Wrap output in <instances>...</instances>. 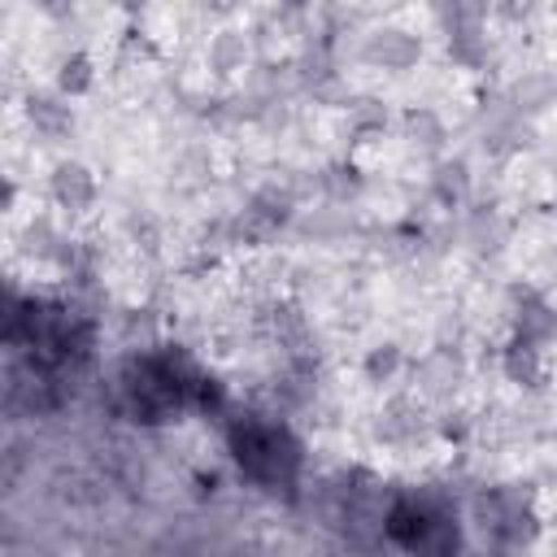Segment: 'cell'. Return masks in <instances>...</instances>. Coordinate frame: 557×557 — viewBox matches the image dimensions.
Here are the masks:
<instances>
[{
    "mask_svg": "<svg viewBox=\"0 0 557 557\" xmlns=\"http://www.w3.org/2000/svg\"><path fill=\"white\" fill-rule=\"evenodd\" d=\"M22 248H26L30 257H39V261H52V265H57V257H61V248H65V235H61L48 218H35V222L22 231Z\"/></svg>",
    "mask_w": 557,
    "mask_h": 557,
    "instance_id": "ffe728a7",
    "label": "cell"
},
{
    "mask_svg": "<svg viewBox=\"0 0 557 557\" xmlns=\"http://www.w3.org/2000/svg\"><path fill=\"white\" fill-rule=\"evenodd\" d=\"M318 187H322V196H326L331 205H352V200L361 196L366 178H361V170H357L352 161H331V165L318 174Z\"/></svg>",
    "mask_w": 557,
    "mask_h": 557,
    "instance_id": "9a60e30c",
    "label": "cell"
},
{
    "mask_svg": "<svg viewBox=\"0 0 557 557\" xmlns=\"http://www.w3.org/2000/svg\"><path fill=\"white\" fill-rule=\"evenodd\" d=\"M305 4H309V0H283V9H287V13H300Z\"/></svg>",
    "mask_w": 557,
    "mask_h": 557,
    "instance_id": "f546056e",
    "label": "cell"
},
{
    "mask_svg": "<svg viewBox=\"0 0 557 557\" xmlns=\"http://www.w3.org/2000/svg\"><path fill=\"white\" fill-rule=\"evenodd\" d=\"M248 57H252V39H248L244 30H235V26L218 30V35L209 39V52H205V61H209V70H213L218 78L239 74V70L248 65Z\"/></svg>",
    "mask_w": 557,
    "mask_h": 557,
    "instance_id": "30bf717a",
    "label": "cell"
},
{
    "mask_svg": "<svg viewBox=\"0 0 557 557\" xmlns=\"http://www.w3.org/2000/svg\"><path fill=\"white\" fill-rule=\"evenodd\" d=\"M492 9H496L505 22H522V17H531L535 0H492Z\"/></svg>",
    "mask_w": 557,
    "mask_h": 557,
    "instance_id": "603a6c76",
    "label": "cell"
},
{
    "mask_svg": "<svg viewBox=\"0 0 557 557\" xmlns=\"http://www.w3.org/2000/svg\"><path fill=\"white\" fill-rule=\"evenodd\" d=\"M500 374L513 383V387H527V392H540L548 383V366H544V348L540 344H527V339H509L500 348Z\"/></svg>",
    "mask_w": 557,
    "mask_h": 557,
    "instance_id": "52a82bcc",
    "label": "cell"
},
{
    "mask_svg": "<svg viewBox=\"0 0 557 557\" xmlns=\"http://www.w3.org/2000/svg\"><path fill=\"white\" fill-rule=\"evenodd\" d=\"M413 383H418L422 396H448V392H457V383H461V357H457V348H444L440 344L431 357H422L418 370H413Z\"/></svg>",
    "mask_w": 557,
    "mask_h": 557,
    "instance_id": "9c48e42d",
    "label": "cell"
},
{
    "mask_svg": "<svg viewBox=\"0 0 557 557\" xmlns=\"http://www.w3.org/2000/svg\"><path fill=\"white\" fill-rule=\"evenodd\" d=\"M113 4H117L122 13H131V17H139V13H144V9L152 4V0H113Z\"/></svg>",
    "mask_w": 557,
    "mask_h": 557,
    "instance_id": "4316f807",
    "label": "cell"
},
{
    "mask_svg": "<svg viewBox=\"0 0 557 557\" xmlns=\"http://www.w3.org/2000/svg\"><path fill=\"white\" fill-rule=\"evenodd\" d=\"M448 35V57L466 70H479L487 61V35H483V22H461V26H444Z\"/></svg>",
    "mask_w": 557,
    "mask_h": 557,
    "instance_id": "5bb4252c",
    "label": "cell"
},
{
    "mask_svg": "<svg viewBox=\"0 0 557 557\" xmlns=\"http://www.w3.org/2000/svg\"><path fill=\"white\" fill-rule=\"evenodd\" d=\"M505 96H509V104H513L518 117H540V113H548V109L557 104V74H548V70H527V74H518V78L505 87Z\"/></svg>",
    "mask_w": 557,
    "mask_h": 557,
    "instance_id": "ba28073f",
    "label": "cell"
},
{
    "mask_svg": "<svg viewBox=\"0 0 557 557\" xmlns=\"http://www.w3.org/2000/svg\"><path fill=\"white\" fill-rule=\"evenodd\" d=\"M431 196L444 209H461L470 200V165L461 157L435 161V170H431Z\"/></svg>",
    "mask_w": 557,
    "mask_h": 557,
    "instance_id": "8fae6325",
    "label": "cell"
},
{
    "mask_svg": "<svg viewBox=\"0 0 557 557\" xmlns=\"http://www.w3.org/2000/svg\"><path fill=\"white\" fill-rule=\"evenodd\" d=\"M30 4H35L44 17L61 22V17H70V13H74V4H78V0H30Z\"/></svg>",
    "mask_w": 557,
    "mask_h": 557,
    "instance_id": "d4e9b609",
    "label": "cell"
},
{
    "mask_svg": "<svg viewBox=\"0 0 557 557\" xmlns=\"http://www.w3.org/2000/svg\"><path fill=\"white\" fill-rule=\"evenodd\" d=\"M13 200H17V187H13V178L4 183V196H0V209H13Z\"/></svg>",
    "mask_w": 557,
    "mask_h": 557,
    "instance_id": "83f0119b",
    "label": "cell"
},
{
    "mask_svg": "<svg viewBox=\"0 0 557 557\" xmlns=\"http://www.w3.org/2000/svg\"><path fill=\"white\" fill-rule=\"evenodd\" d=\"M91 87H96V61H91L87 52L61 57V65H57V91L70 96V100H78V96H87Z\"/></svg>",
    "mask_w": 557,
    "mask_h": 557,
    "instance_id": "2e32d148",
    "label": "cell"
},
{
    "mask_svg": "<svg viewBox=\"0 0 557 557\" xmlns=\"http://www.w3.org/2000/svg\"><path fill=\"white\" fill-rule=\"evenodd\" d=\"M48 196L65 213H87L100 196V183L83 161H57L52 174H48Z\"/></svg>",
    "mask_w": 557,
    "mask_h": 557,
    "instance_id": "5b68a950",
    "label": "cell"
},
{
    "mask_svg": "<svg viewBox=\"0 0 557 557\" xmlns=\"http://www.w3.org/2000/svg\"><path fill=\"white\" fill-rule=\"evenodd\" d=\"M431 431V418L426 409L413 400V396H396L379 409V422H374V435L387 444V448H413L422 435Z\"/></svg>",
    "mask_w": 557,
    "mask_h": 557,
    "instance_id": "277c9868",
    "label": "cell"
},
{
    "mask_svg": "<svg viewBox=\"0 0 557 557\" xmlns=\"http://www.w3.org/2000/svg\"><path fill=\"white\" fill-rule=\"evenodd\" d=\"M505 239H509V226L500 222V213L492 205L470 209V218H466V244H470L474 257H496L505 248Z\"/></svg>",
    "mask_w": 557,
    "mask_h": 557,
    "instance_id": "7c38bea8",
    "label": "cell"
},
{
    "mask_svg": "<svg viewBox=\"0 0 557 557\" xmlns=\"http://www.w3.org/2000/svg\"><path fill=\"white\" fill-rule=\"evenodd\" d=\"M152 57H157L152 35L139 30V26H126V30H122V44H117V61L131 65V61H152Z\"/></svg>",
    "mask_w": 557,
    "mask_h": 557,
    "instance_id": "44dd1931",
    "label": "cell"
},
{
    "mask_svg": "<svg viewBox=\"0 0 557 557\" xmlns=\"http://www.w3.org/2000/svg\"><path fill=\"white\" fill-rule=\"evenodd\" d=\"M400 126H405V139H409L413 148H422V152H440L444 139H448L444 117H440L435 109H426V104H409L405 117H400Z\"/></svg>",
    "mask_w": 557,
    "mask_h": 557,
    "instance_id": "4fadbf2b",
    "label": "cell"
},
{
    "mask_svg": "<svg viewBox=\"0 0 557 557\" xmlns=\"http://www.w3.org/2000/svg\"><path fill=\"white\" fill-rule=\"evenodd\" d=\"M231 448H235V461L239 470L252 479V483H292L296 470H300V444L292 431L283 426H270V422H239L231 426Z\"/></svg>",
    "mask_w": 557,
    "mask_h": 557,
    "instance_id": "6da1fadb",
    "label": "cell"
},
{
    "mask_svg": "<svg viewBox=\"0 0 557 557\" xmlns=\"http://www.w3.org/2000/svg\"><path fill=\"white\" fill-rule=\"evenodd\" d=\"M296 226L305 235H313V239H335V235H348L352 231V218L339 205H331V209H305V213H296Z\"/></svg>",
    "mask_w": 557,
    "mask_h": 557,
    "instance_id": "ac0fdd59",
    "label": "cell"
},
{
    "mask_svg": "<svg viewBox=\"0 0 557 557\" xmlns=\"http://www.w3.org/2000/svg\"><path fill=\"white\" fill-rule=\"evenodd\" d=\"M387 122H392V113L379 96H352L348 100V131L352 135H383Z\"/></svg>",
    "mask_w": 557,
    "mask_h": 557,
    "instance_id": "e0dca14e",
    "label": "cell"
},
{
    "mask_svg": "<svg viewBox=\"0 0 557 557\" xmlns=\"http://www.w3.org/2000/svg\"><path fill=\"white\" fill-rule=\"evenodd\" d=\"M209 9L213 13H226V9H235V0H209Z\"/></svg>",
    "mask_w": 557,
    "mask_h": 557,
    "instance_id": "f1b7e54d",
    "label": "cell"
},
{
    "mask_svg": "<svg viewBox=\"0 0 557 557\" xmlns=\"http://www.w3.org/2000/svg\"><path fill=\"white\" fill-rule=\"evenodd\" d=\"M509 318H513V335L527 339V344H557V309L527 283H513L509 287Z\"/></svg>",
    "mask_w": 557,
    "mask_h": 557,
    "instance_id": "7a4b0ae2",
    "label": "cell"
},
{
    "mask_svg": "<svg viewBox=\"0 0 557 557\" xmlns=\"http://www.w3.org/2000/svg\"><path fill=\"white\" fill-rule=\"evenodd\" d=\"M405 370V352H400V344H392V339H383V344H374L370 352H366V361H361V374H366V383H392L396 374Z\"/></svg>",
    "mask_w": 557,
    "mask_h": 557,
    "instance_id": "d6986e66",
    "label": "cell"
},
{
    "mask_svg": "<svg viewBox=\"0 0 557 557\" xmlns=\"http://www.w3.org/2000/svg\"><path fill=\"white\" fill-rule=\"evenodd\" d=\"M361 61L374 65V70H387V74H405L422 61V39L405 26H379V30L366 35Z\"/></svg>",
    "mask_w": 557,
    "mask_h": 557,
    "instance_id": "3957f363",
    "label": "cell"
},
{
    "mask_svg": "<svg viewBox=\"0 0 557 557\" xmlns=\"http://www.w3.org/2000/svg\"><path fill=\"white\" fill-rule=\"evenodd\" d=\"M196 483H200V487H196L200 496H213V492H218V474H213V470H209V474H196Z\"/></svg>",
    "mask_w": 557,
    "mask_h": 557,
    "instance_id": "484cf974",
    "label": "cell"
},
{
    "mask_svg": "<svg viewBox=\"0 0 557 557\" xmlns=\"http://www.w3.org/2000/svg\"><path fill=\"white\" fill-rule=\"evenodd\" d=\"M22 113H26L30 131H35L44 144H61V139L74 131V104H70V96H61V91H26Z\"/></svg>",
    "mask_w": 557,
    "mask_h": 557,
    "instance_id": "8992f818",
    "label": "cell"
},
{
    "mask_svg": "<svg viewBox=\"0 0 557 557\" xmlns=\"http://www.w3.org/2000/svg\"><path fill=\"white\" fill-rule=\"evenodd\" d=\"M126 226H131V235H135V239H144V248H157V226H152V218H148V213H131V222H126Z\"/></svg>",
    "mask_w": 557,
    "mask_h": 557,
    "instance_id": "cb8c5ba5",
    "label": "cell"
},
{
    "mask_svg": "<svg viewBox=\"0 0 557 557\" xmlns=\"http://www.w3.org/2000/svg\"><path fill=\"white\" fill-rule=\"evenodd\" d=\"M435 431H440L444 440H453V444H461V440L470 435V418H466L461 409H444V413L435 418Z\"/></svg>",
    "mask_w": 557,
    "mask_h": 557,
    "instance_id": "7402d4cb",
    "label": "cell"
}]
</instances>
